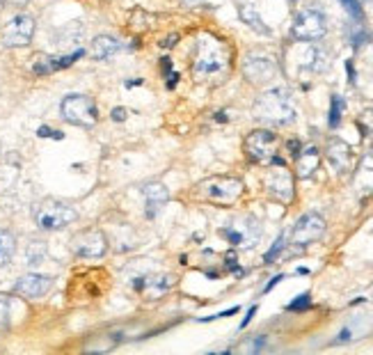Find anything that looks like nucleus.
<instances>
[{
	"mask_svg": "<svg viewBox=\"0 0 373 355\" xmlns=\"http://www.w3.org/2000/svg\"><path fill=\"white\" fill-rule=\"evenodd\" d=\"M256 314V305H254V307H250L248 310V314H245V318H243V323H241V328H245V325L250 323V321H252V316Z\"/></svg>",
	"mask_w": 373,
	"mask_h": 355,
	"instance_id": "obj_34",
	"label": "nucleus"
},
{
	"mask_svg": "<svg viewBox=\"0 0 373 355\" xmlns=\"http://www.w3.org/2000/svg\"><path fill=\"white\" fill-rule=\"evenodd\" d=\"M241 19L245 21V23H248L250 28H252V30L261 32V34H270V30L266 28V23H263L261 17H259V12H256L252 5H243V7H241Z\"/></svg>",
	"mask_w": 373,
	"mask_h": 355,
	"instance_id": "obj_24",
	"label": "nucleus"
},
{
	"mask_svg": "<svg viewBox=\"0 0 373 355\" xmlns=\"http://www.w3.org/2000/svg\"><path fill=\"white\" fill-rule=\"evenodd\" d=\"M12 321V298L0 294V330L10 328Z\"/></svg>",
	"mask_w": 373,
	"mask_h": 355,
	"instance_id": "obj_26",
	"label": "nucleus"
},
{
	"mask_svg": "<svg viewBox=\"0 0 373 355\" xmlns=\"http://www.w3.org/2000/svg\"><path fill=\"white\" fill-rule=\"evenodd\" d=\"M161 67H163V74L168 76V88H174V83H179V74L172 71V60L170 58H163L161 60Z\"/></svg>",
	"mask_w": 373,
	"mask_h": 355,
	"instance_id": "obj_29",
	"label": "nucleus"
},
{
	"mask_svg": "<svg viewBox=\"0 0 373 355\" xmlns=\"http://www.w3.org/2000/svg\"><path fill=\"white\" fill-rule=\"evenodd\" d=\"M282 247H284V236H279L275 241V245L270 247V252H266V257H263V259H266V264H272V261L277 259V254L282 252Z\"/></svg>",
	"mask_w": 373,
	"mask_h": 355,
	"instance_id": "obj_31",
	"label": "nucleus"
},
{
	"mask_svg": "<svg viewBox=\"0 0 373 355\" xmlns=\"http://www.w3.org/2000/svg\"><path fill=\"white\" fill-rule=\"evenodd\" d=\"M279 280H282V275H277V278H272V280H270V284H268V287H266V289H263V291H270V289H272V287H275V284L279 282Z\"/></svg>",
	"mask_w": 373,
	"mask_h": 355,
	"instance_id": "obj_35",
	"label": "nucleus"
},
{
	"mask_svg": "<svg viewBox=\"0 0 373 355\" xmlns=\"http://www.w3.org/2000/svg\"><path fill=\"white\" fill-rule=\"evenodd\" d=\"M321 165V154L316 147H305L303 152L296 156V172L300 179H307L310 174H314Z\"/></svg>",
	"mask_w": 373,
	"mask_h": 355,
	"instance_id": "obj_19",
	"label": "nucleus"
},
{
	"mask_svg": "<svg viewBox=\"0 0 373 355\" xmlns=\"http://www.w3.org/2000/svg\"><path fill=\"white\" fill-rule=\"evenodd\" d=\"M355 188L360 195H371L373 193V154H369L362 161V165L357 168L355 174Z\"/></svg>",
	"mask_w": 373,
	"mask_h": 355,
	"instance_id": "obj_21",
	"label": "nucleus"
},
{
	"mask_svg": "<svg viewBox=\"0 0 373 355\" xmlns=\"http://www.w3.org/2000/svg\"><path fill=\"white\" fill-rule=\"evenodd\" d=\"M243 76H245L250 83L263 85L277 76V62L272 60L270 55L252 53V55H248L245 62H243Z\"/></svg>",
	"mask_w": 373,
	"mask_h": 355,
	"instance_id": "obj_13",
	"label": "nucleus"
},
{
	"mask_svg": "<svg viewBox=\"0 0 373 355\" xmlns=\"http://www.w3.org/2000/svg\"><path fill=\"white\" fill-rule=\"evenodd\" d=\"M0 154H3V145H0Z\"/></svg>",
	"mask_w": 373,
	"mask_h": 355,
	"instance_id": "obj_37",
	"label": "nucleus"
},
{
	"mask_svg": "<svg viewBox=\"0 0 373 355\" xmlns=\"http://www.w3.org/2000/svg\"><path fill=\"white\" fill-rule=\"evenodd\" d=\"M229 48L225 41L215 39L213 34H204L199 37L195 46V55H192V74L197 78L218 76L229 67Z\"/></svg>",
	"mask_w": 373,
	"mask_h": 355,
	"instance_id": "obj_2",
	"label": "nucleus"
},
{
	"mask_svg": "<svg viewBox=\"0 0 373 355\" xmlns=\"http://www.w3.org/2000/svg\"><path fill=\"white\" fill-rule=\"evenodd\" d=\"M339 3L343 5V10H346L353 19H362V17H364L360 0H339Z\"/></svg>",
	"mask_w": 373,
	"mask_h": 355,
	"instance_id": "obj_28",
	"label": "nucleus"
},
{
	"mask_svg": "<svg viewBox=\"0 0 373 355\" xmlns=\"http://www.w3.org/2000/svg\"><path fill=\"white\" fill-rule=\"evenodd\" d=\"M325 32H327V19L319 7H305L293 19L291 34L298 41H316L321 37H325Z\"/></svg>",
	"mask_w": 373,
	"mask_h": 355,
	"instance_id": "obj_7",
	"label": "nucleus"
},
{
	"mask_svg": "<svg viewBox=\"0 0 373 355\" xmlns=\"http://www.w3.org/2000/svg\"><path fill=\"white\" fill-rule=\"evenodd\" d=\"M112 119H114V122H124V119H126V108H114L112 110Z\"/></svg>",
	"mask_w": 373,
	"mask_h": 355,
	"instance_id": "obj_33",
	"label": "nucleus"
},
{
	"mask_svg": "<svg viewBox=\"0 0 373 355\" xmlns=\"http://www.w3.org/2000/svg\"><path fill=\"white\" fill-rule=\"evenodd\" d=\"M172 284H174V280L170 278V275H142V278L135 280V291L142 296H147L149 301H154V298L163 296L165 291L172 289Z\"/></svg>",
	"mask_w": 373,
	"mask_h": 355,
	"instance_id": "obj_17",
	"label": "nucleus"
},
{
	"mask_svg": "<svg viewBox=\"0 0 373 355\" xmlns=\"http://www.w3.org/2000/svg\"><path fill=\"white\" fill-rule=\"evenodd\" d=\"M142 197H145V207H147V218H156L159 211L168 204V188L159 181L145 183L142 186Z\"/></svg>",
	"mask_w": 373,
	"mask_h": 355,
	"instance_id": "obj_18",
	"label": "nucleus"
},
{
	"mask_svg": "<svg viewBox=\"0 0 373 355\" xmlns=\"http://www.w3.org/2000/svg\"><path fill=\"white\" fill-rule=\"evenodd\" d=\"M83 51L78 48V51L74 53H69V55H37L32 62V71L34 74H39V76H46V74H53V71H60V69H67L71 67L74 62L81 58Z\"/></svg>",
	"mask_w": 373,
	"mask_h": 355,
	"instance_id": "obj_16",
	"label": "nucleus"
},
{
	"mask_svg": "<svg viewBox=\"0 0 373 355\" xmlns=\"http://www.w3.org/2000/svg\"><path fill=\"white\" fill-rule=\"evenodd\" d=\"M266 190L272 200L282 202V204H291L293 195H296V186H293V174L286 170V165H277L272 172L266 176Z\"/></svg>",
	"mask_w": 373,
	"mask_h": 355,
	"instance_id": "obj_12",
	"label": "nucleus"
},
{
	"mask_svg": "<svg viewBox=\"0 0 373 355\" xmlns=\"http://www.w3.org/2000/svg\"><path fill=\"white\" fill-rule=\"evenodd\" d=\"M124 44H121L119 39L110 37V34H101V37H97L92 41V58L94 60H108L112 58L114 53H119Z\"/></svg>",
	"mask_w": 373,
	"mask_h": 355,
	"instance_id": "obj_20",
	"label": "nucleus"
},
{
	"mask_svg": "<svg viewBox=\"0 0 373 355\" xmlns=\"http://www.w3.org/2000/svg\"><path fill=\"white\" fill-rule=\"evenodd\" d=\"M312 305V301H310V294H303V296H298L296 301H293L291 305H289V310L291 312H303V310H307Z\"/></svg>",
	"mask_w": 373,
	"mask_h": 355,
	"instance_id": "obj_30",
	"label": "nucleus"
},
{
	"mask_svg": "<svg viewBox=\"0 0 373 355\" xmlns=\"http://www.w3.org/2000/svg\"><path fill=\"white\" fill-rule=\"evenodd\" d=\"M32 216H34V223H37L39 230L57 232V230H64V227L71 223H76L78 211L67 202L48 197V200H41L37 207H34Z\"/></svg>",
	"mask_w": 373,
	"mask_h": 355,
	"instance_id": "obj_3",
	"label": "nucleus"
},
{
	"mask_svg": "<svg viewBox=\"0 0 373 355\" xmlns=\"http://www.w3.org/2000/svg\"><path fill=\"white\" fill-rule=\"evenodd\" d=\"M197 195L204 197L206 202L232 207L243 195V181L236 176H209L197 186Z\"/></svg>",
	"mask_w": 373,
	"mask_h": 355,
	"instance_id": "obj_4",
	"label": "nucleus"
},
{
	"mask_svg": "<svg viewBox=\"0 0 373 355\" xmlns=\"http://www.w3.org/2000/svg\"><path fill=\"white\" fill-rule=\"evenodd\" d=\"M325 159H327L330 165H332L334 172L343 174V172H350L355 156H353V149H350L346 142L339 140V138H332L325 147Z\"/></svg>",
	"mask_w": 373,
	"mask_h": 355,
	"instance_id": "obj_14",
	"label": "nucleus"
},
{
	"mask_svg": "<svg viewBox=\"0 0 373 355\" xmlns=\"http://www.w3.org/2000/svg\"><path fill=\"white\" fill-rule=\"evenodd\" d=\"M34 21L28 14H19L3 28V44L10 48H23L32 41Z\"/></svg>",
	"mask_w": 373,
	"mask_h": 355,
	"instance_id": "obj_11",
	"label": "nucleus"
},
{
	"mask_svg": "<svg viewBox=\"0 0 373 355\" xmlns=\"http://www.w3.org/2000/svg\"><path fill=\"white\" fill-rule=\"evenodd\" d=\"M222 236H225L232 245L250 250V247H254L259 243L261 225H259V220L252 216H241V218H234L232 223L222 230Z\"/></svg>",
	"mask_w": 373,
	"mask_h": 355,
	"instance_id": "obj_8",
	"label": "nucleus"
},
{
	"mask_svg": "<svg viewBox=\"0 0 373 355\" xmlns=\"http://www.w3.org/2000/svg\"><path fill=\"white\" fill-rule=\"evenodd\" d=\"M343 108H346V103H343L341 97H332V101H330V117H327V124L332 126V129H336L341 122V115H343Z\"/></svg>",
	"mask_w": 373,
	"mask_h": 355,
	"instance_id": "obj_25",
	"label": "nucleus"
},
{
	"mask_svg": "<svg viewBox=\"0 0 373 355\" xmlns=\"http://www.w3.org/2000/svg\"><path fill=\"white\" fill-rule=\"evenodd\" d=\"M357 126H360L364 138H373V110H364L360 117H357Z\"/></svg>",
	"mask_w": 373,
	"mask_h": 355,
	"instance_id": "obj_27",
	"label": "nucleus"
},
{
	"mask_svg": "<svg viewBox=\"0 0 373 355\" xmlns=\"http://www.w3.org/2000/svg\"><path fill=\"white\" fill-rule=\"evenodd\" d=\"M323 234H325V220H323V216L314 211L305 213L291 230V245L305 247L310 243H316L319 239H323Z\"/></svg>",
	"mask_w": 373,
	"mask_h": 355,
	"instance_id": "obj_10",
	"label": "nucleus"
},
{
	"mask_svg": "<svg viewBox=\"0 0 373 355\" xmlns=\"http://www.w3.org/2000/svg\"><path fill=\"white\" fill-rule=\"evenodd\" d=\"M14 252H17V239H14V234L0 230V268L10 264Z\"/></svg>",
	"mask_w": 373,
	"mask_h": 355,
	"instance_id": "obj_23",
	"label": "nucleus"
},
{
	"mask_svg": "<svg viewBox=\"0 0 373 355\" xmlns=\"http://www.w3.org/2000/svg\"><path fill=\"white\" fill-rule=\"evenodd\" d=\"M252 112L259 122H266L272 126H284L296 119V105H293L291 92L286 88H275V90L263 92V94L256 99Z\"/></svg>",
	"mask_w": 373,
	"mask_h": 355,
	"instance_id": "obj_1",
	"label": "nucleus"
},
{
	"mask_svg": "<svg viewBox=\"0 0 373 355\" xmlns=\"http://www.w3.org/2000/svg\"><path fill=\"white\" fill-rule=\"evenodd\" d=\"M0 12H3V0H0Z\"/></svg>",
	"mask_w": 373,
	"mask_h": 355,
	"instance_id": "obj_36",
	"label": "nucleus"
},
{
	"mask_svg": "<svg viewBox=\"0 0 373 355\" xmlns=\"http://www.w3.org/2000/svg\"><path fill=\"white\" fill-rule=\"evenodd\" d=\"M71 252L81 259H99L108 252V239L101 230H85L71 239Z\"/></svg>",
	"mask_w": 373,
	"mask_h": 355,
	"instance_id": "obj_9",
	"label": "nucleus"
},
{
	"mask_svg": "<svg viewBox=\"0 0 373 355\" xmlns=\"http://www.w3.org/2000/svg\"><path fill=\"white\" fill-rule=\"evenodd\" d=\"M327 53L323 51V48L319 46H307L305 55L300 58V67L310 69V71H316V74H321V71L327 69Z\"/></svg>",
	"mask_w": 373,
	"mask_h": 355,
	"instance_id": "obj_22",
	"label": "nucleus"
},
{
	"mask_svg": "<svg viewBox=\"0 0 373 355\" xmlns=\"http://www.w3.org/2000/svg\"><path fill=\"white\" fill-rule=\"evenodd\" d=\"M39 136H41V138H55V140H60V138H62V133H60V131L48 129V126H41V129H39Z\"/></svg>",
	"mask_w": 373,
	"mask_h": 355,
	"instance_id": "obj_32",
	"label": "nucleus"
},
{
	"mask_svg": "<svg viewBox=\"0 0 373 355\" xmlns=\"http://www.w3.org/2000/svg\"><path fill=\"white\" fill-rule=\"evenodd\" d=\"M245 154L248 159L256 163V165H282V159L277 156L279 140L272 131L268 129H256L252 133H248L245 138Z\"/></svg>",
	"mask_w": 373,
	"mask_h": 355,
	"instance_id": "obj_5",
	"label": "nucleus"
},
{
	"mask_svg": "<svg viewBox=\"0 0 373 355\" xmlns=\"http://www.w3.org/2000/svg\"><path fill=\"white\" fill-rule=\"evenodd\" d=\"M60 112L69 124L83 129H90L99 122V108L94 99L88 94H67L60 103Z\"/></svg>",
	"mask_w": 373,
	"mask_h": 355,
	"instance_id": "obj_6",
	"label": "nucleus"
},
{
	"mask_svg": "<svg viewBox=\"0 0 373 355\" xmlns=\"http://www.w3.org/2000/svg\"><path fill=\"white\" fill-rule=\"evenodd\" d=\"M53 287V278L48 275H37V273H28L23 278H19L14 284V294L23 296V298H41L46 296Z\"/></svg>",
	"mask_w": 373,
	"mask_h": 355,
	"instance_id": "obj_15",
	"label": "nucleus"
}]
</instances>
